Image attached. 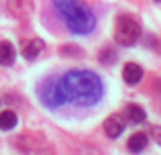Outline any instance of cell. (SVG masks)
<instances>
[{"instance_id": "12", "label": "cell", "mask_w": 161, "mask_h": 155, "mask_svg": "<svg viewBox=\"0 0 161 155\" xmlns=\"http://www.w3.org/2000/svg\"><path fill=\"white\" fill-rule=\"evenodd\" d=\"M16 123H19V119H16V114L12 110H4L0 114V129L2 131H12L16 127Z\"/></svg>"}, {"instance_id": "13", "label": "cell", "mask_w": 161, "mask_h": 155, "mask_svg": "<svg viewBox=\"0 0 161 155\" xmlns=\"http://www.w3.org/2000/svg\"><path fill=\"white\" fill-rule=\"evenodd\" d=\"M114 61H116V51H114L112 47H106L102 53H100V64L110 65V64H114Z\"/></svg>"}, {"instance_id": "15", "label": "cell", "mask_w": 161, "mask_h": 155, "mask_svg": "<svg viewBox=\"0 0 161 155\" xmlns=\"http://www.w3.org/2000/svg\"><path fill=\"white\" fill-rule=\"evenodd\" d=\"M155 2H161V0H155Z\"/></svg>"}, {"instance_id": "7", "label": "cell", "mask_w": 161, "mask_h": 155, "mask_svg": "<svg viewBox=\"0 0 161 155\" xmlns=\"http://www.w3.org/2000/svg\"><path fill=\"white\" fill-rule=\"evenodd\" d=\"M122 80H125L129 86H135V84H139L143 80V68L139 64H125V68H122Z\"/></svg>"}, {"instance_id": "14", "label": "cell", "mask_w": 161, "mask_h": 155, "mask_svg": "<svg viewBox=\"0 0 161 155\" xmlns=\"http://www.w3.org/2000/svg\"><path fill=\"white\" fill-rule=\"evenodd\" d=\"M151 135H153V139H155V143L157 145H161V127H151Z\"/></svg>"}, {"instance_id": "4", "label": "cell", "mask_w": 161, "mask_h": 155, "mask_svg": "<svg viewBox=\"0 0 161 155\" xmlns=\"http://www.w3.org/2000/svg\"><path fill=\"white\" fill-rule=\"evenodd\" d=\"M41 94V100H43L47 106H61L63 102H67L65 100V94H63V88L59 82H55V80H47V82L41 86L39 90Z\"/></svg>"}, {"instance_id": "11", "label": "cell", "mask_w": 161, "mask_h": 155, "mask_svg": "<svg viewBox=\"0 0 161 155\" xmlns=\"http://www.w3.org/2000/svg\"><path fill=\"white\" fill-rule=\"evenodd\" d=\"M125 114H126V119H129L130 123H135V125L145 123V119H147L145 110H143L141 106H137V104H129V106H126V110H125Z\"/></svg>"}, {"instance_id": "5", "label": "cell", "mask_w": 161, "mask_h": 155, "mask_svg": "<svg viewBox=\"0 0 161 155\" xmlns=\"http://www.w3.org/2000/svg\"><path fill=\"white\" fill-rule=\"evenodd\" d=\"M125 127H126V120L120 114H110L104 120V133H106L110 139H118L122 135V131H125Z\"/></svg>"}, {"instance_id": "9", "label": "cell", "mask_w": 161, "mask_h": 155, "mask_svg": "<svg viewBox=\"0 0 161 155\" xmlns=\"http://www.w3.org/2000/svg\"><path fill=\"white\" fill-rule=\"evenodd\" d=\"M147 143H149V137H147L145 133H135V135L129 139L126 147H129V151H130V153H135V155H137V153L145 151Z\"/></svg>"}, {"instance_id": "3", "label": "cell", "mask_w": 161, "mask_h": 155, "mask_svg": "<svg viewBox=\"0 0 161 155\" xmlns=\"http://www.w3.org/2000/svg\"><path fill=\"white\" fill-rule=\"evenodd\" d=\"M141 37V25L137 19L125 14L116 20V29H114V39L120 47H133Z\"/></svg>"}, {"instance_id": "1", "label": "cell", "mask_w": 161, "mask_h": 155, "mask_svg": "<svg viewBox=\"0 0 161 155\" xmlns=\"http://www.w3.org/2000/svg\"><path fill=\"white\" fill-rule=\"evenodd\" d=\"M59 84L63 88L67 102L80 104V106H94L104 94V84L100 76L88 69H74L59 80Z\"/></svg>"}, {"instance_id": "8", "label": "cell", "mask_w": 161, "mask_h": 155, "mask_svg": "<svg viewBox=\"0 0 161 155\" xmlns=\"http://www.w3.org/2000/svg\"><path fill=\"white\" fill-rule=\"evenodd\" d=\"M43 49H45V41L43 39H33L23 47V57L29 59V61H33V59L39 57V53L43 51Z\"/></svg>"}, {"instance_id": "6", "label": "cell", "mask_w": 161, "mask_h": 155, "mask_svg": "<svg viewBox=\"0 0 161 155\" xmlns=\"http://www.w3.org/2000/svg\"><path fill=\"white\" fill-rule=\"evenodd\" d=\"M6 6L16 19H29L33 14V0H6Z\"/></svg>"}, {"instance_id": "2", "label": "cell", "mask_w": 161, "mask_h": 155, "mask_svg": "<svg viewBox=\"0 0 161 155\" xmlns=\"http://www.w3.org/2000/svg\"><path fill=\"white\" fill-rule=\"evenodd\" d=\"M53 6L63 19L65 27L75 35H90L96 29L94 12L82 0H53Z\"/></svg>"}, {"instance_id": "10", "label": "cell", "mask_w": 161, "mask_h": 155, "mask_svg": "<svg viewBox=\"0 0 161 155\" xmlns=\"http://www.w3.org/2000/svg\"><path fill=\"white\" fill-rule=\"evenodd\" d=\"M16 59V49L12 47V43H8V41H2L0 43V65H12Z\"/></svg>"}]
</instances>
